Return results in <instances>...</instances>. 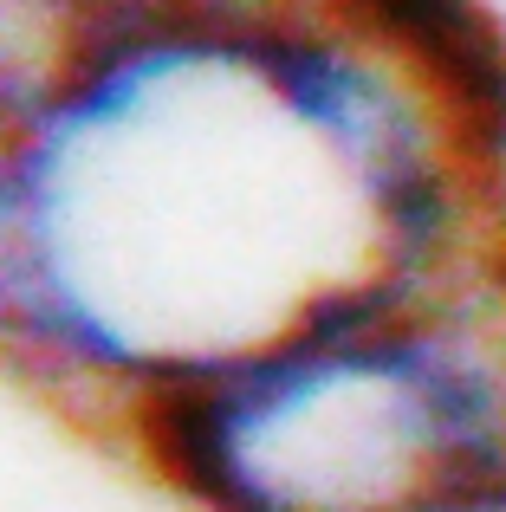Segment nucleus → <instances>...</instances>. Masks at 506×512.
<instances>
[{
    "instance_id": "nucleus-1",
    "label": "nucleus",
    "mask_w": 506,
    "mask_h": 512,
    "mask_svg": "<svg viewBox=\"0 0 506 512\" xmlns=\"http://www.w3.org/2000/svg\"><path fill=\"white\" fill-rule=\"evenodd\" d=\"M506 234V117L370 0H0V383L137 402Z\"/></svg>"
},
{
    "instance_id": "nucleus-2",
    "label": "nucleus",
    "mask_w": 506,
    "mask_h": 512,
    "mask_svg": "<svg viewBox=\"0 0 506 512\" xmlns=\"http://www.w3.org/2000/svg\"><path fill=\"white\" fill-rule=\"evenodd\" d=\"M182 512H429L506 474V234L234 350L111 428Z\"/></svg>"
},
{
    "instance_id": "nucleus-3",
    "label": "nucleus",
    "mask_w": 506,
    "mask_h": 512,
    "mask_svg": "<svg viewBox=\"0 0 506 512\" xmlns=\"http://www.w3.org/2000/svg\"><path fill=\"white\" fill-rule=\"evenodd\" d=\"M429 512H506V474L481 480V487L455 493V500H442V506H429Z\"/></svg>"
}]
</instances>
